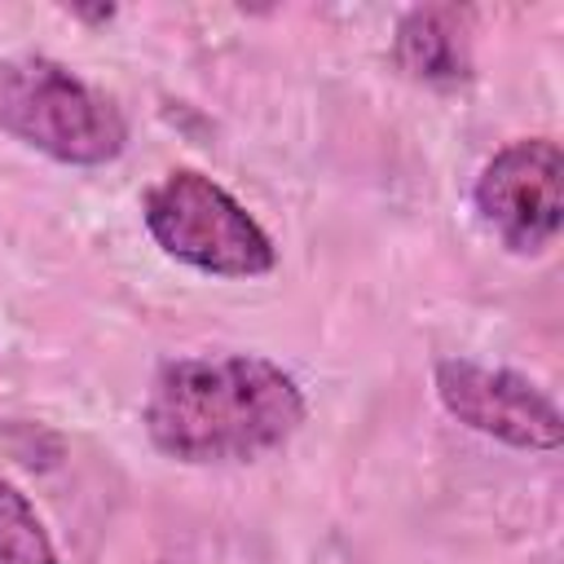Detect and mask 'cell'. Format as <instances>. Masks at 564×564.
Listing matches in <instances>:
<instances>
[{
	"mask_svg": "<svg viewBox=\"0 0 564 564\" xmlns=\"http://www.w3.org/2000/svg\"><path fill=\"white\" fill-rule=\"evenodd\" d=\"M141 419L154 449L176 463H251L304 423V392L256 352L176 357L159 366Z\"/></svg>",
	"mask_w": 564,
	"mask_h": 564,
	"instance_id": "obj_1",
	"label": "cell"
},
{
	"mask_svg": "<svg viewBox=\"0 0 564 564\" xmlns=\"http://www.w3.org/2000/svg\"><path fill=\"white\" fill-rule=\"evenodd\" d=\"M0 128L13 141L75 167L119 159L128 141L119 106L40 53L0 62Z\"/></svg>",
	"mask_w": 564,
	"mask_h": 564,
	"instance_id": "obj_2",
	"label": "cell"
},
{
	"mask_svg": "<svg viewBox=\"0 0 564 564\" xmlns=\"http://www.w3.org/2000/svg\"><path fill=\"white\" fill-rule=\"evenodd\" d=\"M141 216L150 238L181 264L212 278H260L278 264V251L260 220L212 176L194 167L167 172L145 189Z\"/></svg>",
	"mask_w": 564,
	"mask_h": 564,
	"instance_id": "obj_3",
	"label": "cell"
},
{
	"mask_svg": "<svg viewBox=\"0 0 564 564\" xmlns=\"http://www.w3.org/2000/svg\"><path fill=\"white\" fill-rule=\"evenodd\" d=\"M564 154L551 137L502 145L476 176V212L516 256H538L560 234Z\"/></svg>",
	"mask_w": 564,
	"mask_h": 564,
	"instance_id": "obj_4",
	"label": "cell"
},
{
	"mask_svg": "<svg viewBox=\"0 0 564 564\" xmlns=\"http://www.w3.org/2000/svg\"><path fill=\"white\" fill-rule=\"evenodd\" d=\"M436 397L458 423L516 449H555L564 441L555 401L516 370L445 357L436 361Z\"/></svg>",
	"mask_w": 564,
	"mask_h": 564,
	"instance_id": "obj_5",
	"label": "cell"
},
{
	"mask_svg": "<svg viewBox=\"0 0 564 564\" xmlns=\"http://www.w3.org/2000/svg\"><path fill=\"white\" fill-rule=\"evenodd\" d=\"M392 57L405 75L427 84H458L471 75L463 22L454 9H410L397 26Z\"/></svg>",
	"mask_w": 564,
	"mask_h": 564,
	"instance_id": "obj_6",
	"label": "cell"
},
{
	"mask_svg": "<svg viewBox=\"0 0 564 564\" xmlns=\"http://www.w3.org/2000/svg\"><path fill=\"white\" fill-rule=\"evenodd\" d=\"M0 564H62L26 494L0 480Z\"/></svg>",
	"mask_w": 564,
	"mask_h": 564,
	"instance_id": "obj_7",
	"label": "cell"
}]
</instances>
